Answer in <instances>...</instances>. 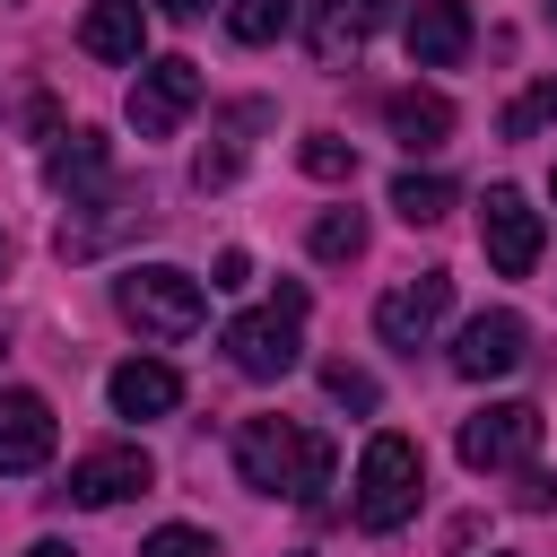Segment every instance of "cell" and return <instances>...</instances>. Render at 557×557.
Returning a JSON list of instances; mask_svg holds the SVG:
<instances>
[{
	"label": "cell",
	"instance_id": "d6986e66",
	"mask_svg": "<svg viewBox=\"0 0 557 557\" xmlns=\"http://www.w3.org/2000/svg\"><path fill=\"white\" fill-rule=\"evenodd\" d=\"M296 26V0H226V35L235 44H278Z\"/></svg>",
	"mask_w": 557,
	"mask_h": 557
},
{
	"label": "cell",
	"instance_id": "d4e9b609",
	"mask_svg": "<svg viewBox=\"0 0 557 557\" xmlns=\"http://www.w3.org/2000/svg\"><path fill=\"white\" fill-rule=\"evenodd\" d=\"M322 392H331L339 409H374V400H383L374 374H357V366H322Z\"/></svg>",
	"mask_w": 557,
	"mask_h": 557
},
{
	"label": "cell",
	"instance_id": "52a82bcc",
	"mask_svg": "<svg viewBox=\"0 0 557 557\" xmlns=\"http://www.w3.org/2000/svg\"><path fill=\"white\" fill-rule=\"evenodd\" d=\"M540 453V409L531 400H487L479 418H461V461L470 470H522Z\"/></svg>",
	"mask_w": 557,
	"mask_h": 557
},
{
	"label": "cell",
	"instance_id": "2e32d148",
	"mask_svg": "<svg viewBox=\"0 0 557 557\" xmlns=\"http://www.w3.org/2000/svg\"><path fill=\"white\" fill-rule=\"evenodd\" d=\"M383 17H392V0H322V17H313V52H322V61H357V44H366Z\"/></svg>",
	"mask_w": 557,
	"mask_h": 557
},
{
	"label": "cell",
	"instance_id": "9c48e42d",
	"mask_svg": "<svg viewBox=\"0 0 557 557\" xmlns=\"http://www.w3.org/2000/svg\"><path fill=\"white\" fill-rule=\"evenodd\" d=\"M148 479H157V461L139 453V444H96V453H78L70 461V505H122V496H148Z\"/></svg>",
	"mask_w": 557,
	"mask_h": 557
},
{
	"label": "cell",
	"instance_id": "5b68a950",
	"mask_svg": "<svg viewBox=\"0 0 557 557\" xmlns=\"http://www.w3.org/2000/svg\"><path fill=\"white\" fill-rule=\"evenodd\" d=\"M191 104H200V61H183V52H165L131 78V131L139 139H174L191 122Z\"/></svg>",
	"mask_w": 557,
	"mask_h": 557
},
{
	"label": "cell",
	"instance_id": "3957f363",
	"mask_svg": "<svg viewBox=\"0 0 557 557\" xmlns=\"http://www.w3.org/2000/svg\"><path fill=\"white\" fill-rule=\"evenodd\" d=\"M296 357H305V287H278L270 305H252V313L226 322V366L235 374L278 383V374H296Z\"/></svg>",
	"mask_w": 557,
	"mask_h": 557
},
{
	"label": "cell",
	"instance_id": "4fadbf2b",
	"mask_svg": "<svg viewBox=\"0 0 557 557\" xmlns=\"http://www.w3.org/2000/svg\"><path fill=\"white\" fill-rule=\"evenodd\" d=\"M104 400H113V418H165V409L183 400V374L157 366V357H131V366H113Z\"/></svg>",
	"mask_w": 557,
	"mask_h": 557
},
{
	"label": "cell",
	"instance_id": "ba28073f",
	"mask_svg": "<svg viewBox=\"0 0 557 557\" xmlns=\"http://www.w3.org/2000/svg\"><path fill=\"white\" fill-rule=\"evenodd\" d=\"M479 244H487V261H496L505 278H531V261H540V209H531L513 183H487V200H479Z\"/></svg>",
	"mask_w": 557,
	"mask_h": 557
},
{
	"label": "cell",
	"instance_id": "f1b7e54d",
	"mask_svg": "<svg viewBox=\"0 0 557 557\" xmlns=\"http://www.w3.org/2000/svg\"><path fill=\"white\" fill-rule=\"evenodd\" d=\"M26 557H78V548H70V540H35Z\"/></svg>",
	"mask_w": 557,
	"mask_h": 557
},
{
	"label": "cell",
	"instance_id": "4316f807",
	"mask_svg": "<svg viewBox=\"0 0 557 557\" xmlns=\"http://www.w3.org/2000/svg\"><path fill=\"white\" fill-rule=\"evenodd\" d=\"M244 278H252V252H218V278L209 287H244Z\"/></svg>",
	"mask_w": 557,
	"mask_h": 557
},
{
	"label": "cell",
	"instance_id": "7402d4cb",
	"mask_svg": "<svg viewBox=\"0 0 557 557\" xmlns=\"http://www.w3.org/2000/svg\"><path fill=\"white\" fill-rule=\"evenodd\" d=\"M366 252V218L357 209H322L313 218V261H357Z\"/></svg>",
	"mask_w": 557,
	"mask_h": 557
},
{
	"label": "cell",
	"instance_id": "ac0fdd59",
	"mask_svg": "<svg viewBox=\"0 0 557 557\" xmlns=\"http://www.w3.org/2000/svg\"><path fill=\"white\" fill-rule=\"evenodd\" d=\"M252 122H270V104H235V113H226V139H218V148H200V165H191V174H200V191L235 183V165H244V131H252Z\"/></svg>",
	"mask_w": 557,
	"mask_h": 557
},
{
	"label": "cell",
	"instance_id": "603a6c76",
	"mask_svg": "<svg viewBox=\"0 0 557 557\" xmlns=\"http://www.w3.org/2000/svg\"><path fill=\"white\" fill-rule=\"evenodd\" d=\"M557 122V78H540V87H522L513 104H505V139H531V131H548Z\"/></svg>",
	"mask_w": 557,
	"mask_h": 557
},
{
	"label": "cell",
	"instance_id": "d6a6232c",
	"mask_svg": "<svg viewBox=\"0 0 557 557\" xmlns=\"http://www.w3.org/2000/svg\"><path fill=\"white\" fill-rule=\"evenodd\" d=\"M548 191H557V174H548Z\"/></svg>",
	"mask_w": 557,
	"mask_h": 557
},
{
	"label": "cell",
	"instance_id": "7a4b0ae2",
	"mask_svg": "<svg viewBox=\"0 0 557 557\" xmlns=\"http://www.w3.org/2000/svg\"><path fill=\"white\" fill-rule=\"evenodd\" d=\"M113 305H122V322L139 339H191L209 322V287L191 270H174V261H131L113 278Z\"/></svg>",
	"mask_w": 557,
	"mask_h": 557
},
{
	"label": "cell",
	"instance_id": "e0dca14e",
	"mask_svg": "<svg viewBox=\"0 0 557 557\" xmlns=\"http://www.w3.org/2000/svg\"><path fill=\"white\" fill-rule=\"evenodd\" d=\"M52 191H70V200H87V191H104V174H113V148L96 139V131H70V148H52Z\"/></svg>",
	"mask_w": 557,
	"mask_h": 557
},
{
	"label": "cell",
	"instance_id": "83f0119b",
	"mask_svg": "<svg viewBox=\"0 0 557 557\" xmlns=\"http://www.w3.org/2000/svg\"><path fill=\"white\" fill-rule=\"evenodd\" d=\"M157 9H165V17H209L218 0H157Z\"/></svg>",
	"mask_w": 557,
	"mask_h": 557
},
{
	"label": "cell",
	"instance_id": "4dcf8cb0",
	"mask_svg": "<svg viewBox=\"0 0 557 557\" xmlns=\"http://www.w3.org/2000/svg\"><path fill=\"white\" fill-rule=\"evenodd\" d=\"M0 270H9V244H0Z\"/></svg>",
	"mask_w": 557,
	"mask_h": 557
},
{
	"label": "cell",
	"instance_id": "277c9868",
	"mask_svg": "<svg viewBox=\"0 0 557 557\" xmlns=\"http://www.w3.org/2000/svg\"><path fill=\"white\" fill-rule=\"evenodd\" d=\"M418 487H426L418 444L383 426V435L366 444V461H357V531H400V522L418 513Z\"/></svg>",
	"mask_w": 557,
	"mask_h": 557
},
{
	"label": "cell",
	"instance_id": "cb8c5ba5",
	"mask_svg": "<svg viewBox=\"0 0 557 557\" xmlns=\"http://www.w3.org/2000/svg\"><path fill=\"white\" fill-rule=\"evenodd\" d=\"M139 557H218V540H209V531H191V522H165V531H148V540H139Z\"/></svg>",
	"mask_w": 557,
	"mask_h": 557
},
{
	"label": "cell",
	"instance_id": "5bb4252c",
	"mask_svg": "<svg viewBox=\"0 0 557 557\" xmlns=\"http://www.w3.org/2000/svg\"><path fill=\"white\" fill-rule=\"evenodd\" d=\"M139 44H148V9L139 0H96L78 17V52H96V61H139Z\"/></svg>",
	"mask_w": 557,
	"mask_h": 557
},
{
	"label": "cell",
	"instance_id": "6da1fadb",
	"mask_svg": "<svg viewBox=\"0 0 557 557\" xmlns=\"http://www.w3.org/2000/svg\"><path fill=\"white\" fill-rule=\"evenodd\" d=\"M235 470H244V487H261V496L322 505V496H331V435H305V426H287V418H244V426H235Z\"/></svg>",
	"mask_w": 557,
	"mask_h": 557
},
{
	"label": "cell",
	"instance_id": "30bf717a",
	"mask_svg": "<svg viewBox=\"0 0 557 557\" xmlns=\"http://www.w3.org/2000/svg\"><path fill=\"white\" fill-rule=\"evenodd\" d=\"M522 348H531L522 313H470V322L453 331V374L496 383V374H513V366H522Z\"/></svg>",
	"mask_w": 557,
	"mask_h": 557
},
{
	"label": "cell",
	"instance_id": "484cf974",
	"mask_svg": "<svg viewBox=\"0 0 557 557\" xmlns=\"http://www.w3.org/2000/svg\"><path fill=\"white\" fill-rule=\"evenodd\" d=\"M513 505H522V513H548V505H557V479L522 461V479H513Z\"/></svg>",
	"mask_w": 557,
	"mask_h": 557
},
{
	"label": "cell",
	"instance_id": "ffe728a7",
	"mask_svg": "<svg viewBox=\"0 0 557 557\" xmlns=\"http://www.w3.org/2000/svg\"><path fill=\"white\" fill-rule=\"evenodd\" d=\"M296 165H305L313 183H357V148H348L339 131H305V148H296Z\"/></svg>",
	"mask_w": 557,
	"mask_h": 557
},
{
	"label": "cell",
	"instance_id": "44dd1931",
	"mask_svg": "<svg viewBox=\"0 0 557 557\" xmlns=\"http://www.w3.org/2000/svg\"><path fill=\"white\" fill-rule=\"evenodd\" d=\"M392 209H400L409 226H435V218L453 209V183H444V174H400V183H392Z\"/></svg>",
	"mask_w": 557,
	"mask_h": 557
},
{
	"label": "cell",
	"instance_id": "836d02e7",
	"mask_svg": "<svg viewBox=\"0 0 557 557\" xmlns=\"http://www.w3.org/2000/svg\"><path fill=\"white\" fill-rule=\"evenodd\" d=\"M296 557H305V548H296Z\"/></svg>",
	"mask_w": 557,
	"mask_h": 557
},
{
	"label": "cell",
	"instance_id": "7c38bea8",
	"mask_svg": "<svg viewBox=\"0 0 557 557\" xmlns=\"http://www.w3.org/2000/svg\"><path fill=\"white\" fill-rule=\"evenodd\" d=\"M400 44H409L418 70H453V61L470 52V9H461V0H418L409 26H400Z\"/></svg>",
	"mask_w": 557,
	"mask_h": 557
},
{
	"label": "cell",
	"instance_id": "8fae6325",
	"mask_svg": "<svg viewBox=\"0 0 557 557\" xmlns=\"http://www.w3.org/2000/svg\"><path fill=\"white\" fill-rule=\"evenodd\" d=\"M52 461V400L44 392H0V470L26 479Z\"/></svg>",
	"mask_w": 557,
	"mask_h": 557
},
{
	"label": "cell",
	"instance_id": "f546056e",
	"mask_svg": "<svg viewBox=\"0 0 557 557\" xmlns=\"http://www.w3.org/2000/svg\"><path fill=\"white\" fill-rule=\"evenodd\" d=\"M548 26H557V0H548Z\"/></svg>",
	"mask_w": 557,
	"mask_h": 557
},
{
	"label": "cell",
	"instance_id": "1f68e13d",
	"mask_svg": "<svg viewBox=\"0 0 557 557\" xmlns=\"http://www.w3.org/2000/svg\"><path fill=\"white\" fill-rule=\"evenodd\" d=\"M0 348H9V331H0Z\"/></svg>",
	"mask_w": 557,
	"mask_h": 557
},
{
	"label": "cell",
	"instance_id": "9a60e30c",
	"mask_svg": "<svg viewBox=\"0 0 557 557\" xmlns=\"http://www.w3.org/2000/svg\"><path fill=\"white\" fill-rule=\"evenodd\" d=\"M383 122H392V139H400L409 157H426V148L453 139V104H444L435 87H400V96L383 104Z\"/></svg>",
	"mask_w": 557,
	"mask_h": 557
},
{
	"label": "cell",
	"instance_id": "8992f818",
	"mask_svg": "<svg viewBox=\"0 0 557 557\" xmlns=\"http://www.w3.org/2000/svg\"><path fill=\"white\" fill-rule=\"evenodd\" d=\"M444 313H453V278H444V270H418V278H400V287L374 305V339L400 348V357H418Z\"/></svg>",
	"mask_w": 557,
	"mask_h": 557
}]
</instances>
